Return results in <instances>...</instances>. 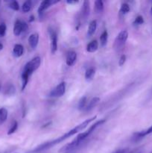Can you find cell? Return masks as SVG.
Listing matches in <instances>:
<instances>
[{
	"label": "cell",
	"mask_w": 152,
	"mask_h": 153,
	"mask_svg": "<svg viewBox=\"0 0 152 153\" xmlns=\"http://www.w3.org/2000/svg\"><path fill=\"white\" fill-rule=\"evenodd\" d=\"M96 118H97L96 116H94V117H92L89 118V119L83 121V123H80L79 125L76 126L75 127V128H73L72 129L69 130L68 132H66V134H64L63 135L61 136V137H58V138L55 139V140H51V141H48V142H46V143H42L41 145H40V146H37V148H35V149L33 150V152H42V151L47 150V149H50V148L53 147V146H56L57 144H58V143L64 141L65 140L68 139L69 137H72V136L76 134L77 133H78L79 131H83L85 128H86V127H87L88 126H89V124H90L94 120L96 119Z\"/></svg>",
	"instance_id": "6da1fadb"
},
{
	"label": "cell",
	"mask_w": 152,
	"mask_h": 153,
	"mask_svg": "<svg viewBox=\"0 0 152 153\" xmlns=\"http://www.w3.org/2000/svg\"><path fill=\"white\" fill-rule=\"evenodd\" d=\"M128 37V32L126 30H122V31L119 32L116 37V40L114 42V48L116 49H119L125 45L126 43Z\"/></svg>",
	"instance_id": "7a4b0ae2"
},
{
	"label": "cell",
	"mask_w": 152,
	"mask_h": 153,
	"mask_svg": "<svg viewBox=\"0 0 152 153\" xmlns=\"http://www.w3.org/2000/svg\"><path fill=\"white\" fill-rule=\"evenodd\" d=\"M40 64H41V59H40V57H35L25 64L24 69L28 70L31 74H32L34 71H36L40 67Z\"/></svg>",
	"instance_id": "3957f363"
},
{
	"label": "cell",
	"mask_w": 152,
	"mask_h": 153,
	"mask_svg": "<svg viewBox=\"0 0 152 153\" xmlns=\"http://www.w3.org/2000/svg\"><path fill=\"white\" fill-rule=\"evenodd\" d=\"M49 34L51 40V52L55 54L58 50V34L56 31L52 28H49Z\"/></svg>",
	"instance_id": "277c9868"
},
{
	"label": "cell",
	"mask_w": 152,
	"mask_h": 153,
	"mask_svg": "<svg viewBox=\"0 0 152 153\" xmlns=\"http://www.w3.org/2000/svg\"><path fill=\"white\" fill-rule=\"evenodd\" d=\"M66 92V83L64 82H61L58 86L55 87L49 94L50 97H61Z\"/></svg>",
	"instance_id": "5b68a950"
},
{
	"label": "cell",
	"mask_w": 152,
	"mask_h": 153,
	"mask_svg": "<svg viewBox=\"0 0 152 153\" xmlns=\"http://www.w3.org/2000/svg\"><path fill=\"white\" fill-rule=\"evenodd\" d=\"M59 1H58V0H45V1H43L38 8L39 15L40 16V15H41L46 9L49 8L50 6L53 5V4H56V3L59 2Z\"/></svg>",
	"instance_id": "8992f818"
},
{
	"label": "cell",
	"mask_w": 152,
	"mask_h": 153,
	"mask_svg": "<svg viewBox=\"0 0 152 153\" xmlns=\"http://www.w3.org/2000/svg\"><path fill=\"white\" fill-rule=\"evenodd\" d=\"M77 61V53L74 51H71L69 52L66 55V63L68 66L72 67L75 64Z\"/></svg>",
	"instance_id": "52a82bcc"
},
{
	"label": "cell",
	"mask_w": 152,
	"mask_h": 153,
	"mask_svg": "<svg viewBox=\"0 0 152 153\" xmlns=\"http://www.w3.org/2000/svg\"><path fill=\"white\" fill-rule=\"evenodd\" d=\"M39 42V34L37 33L31 34L28 37V43L32 49H36L38 45Z\"/></svg>",
	"instance_id": "ba28073f"
},
{
	"label": "cell",
	"mask_w": 152,
	"mask_h": 153,
	"mask_svg": "<svg viewBox=\"0 0 152 153\" xmlns=\"http://www.w3.org/2000/svg\"><path fill=\"white\" fill-rule=\"evenodd\" d=\"M89 13H90V4H89V1H84L81 10V14L83 19H87L89 15Z\"/></svg>",
	"instance_id": "9c48e42d"
},
{
	"label": "cell",
	"mask_w": 152,
	"mask_h": 153,
	"mask_svg": "<svg viewBox=\"0 0 152 153\" xmlns=\"http://www.w3.org/2000/svg\"><path fill=\"white\" fill-rule=\"evenodd\" d=\"M152 133V125L149 127L148 128L145 130H143V131H138V132H136L134 134V139L137 140V139H140V138H142V137H145V136L148 135V134H151Z\"/></svg>",
	"instance_id": "30bf717a"
},
{
	"label": "cell",
	"mask_w": 152,
	"mask_h": 153,
	"mask_svg": "<svg viewBox=\"0 0 152 153\" xmlns=\"http://www.w3.org/2000/svg\"><path fill=\"white\" fill-rule=\"evenodd\" d=\"M22 31H23L22 22L18 19L15 22L14 26H13V34L15 36H19L22 33Z\"/></svg>",
	"instance_id": "8fae6325"
},
{
	"label": "cell",
	"mask_w": 152,
	"mask_h": 153,
	"mask_svg": "<svg viewBox=\"0 0 152 153\" xmlns=\"http://www.w3.org/2000/svg\"><path fill=\"white\" fill-rule=\"evenodd\" d=\"M24 53V48L21 44H16L13 49V55L16 58H19Z\"/></svg>",
	"instance_id": "7c38bea8"
},
{
	"label": "cell",
	"mask_w": 152,
	"mask_h": 153,
	"mask_svg": "<svg viewBox=\"0 0 152 153\" xmlns=\"http://www.w3.org/2000/svg\"><path fill=\"white\" fill-rule=\"evenodd\" d=\"M99 102H100V98H98V97H94V98H92V100L87 103V105H86V108H85V111H91L98 104Z\"/></svg>",
	"instance_id": "4fadbf2b"
},
{
	"label": "cell",
	"mask_w": 152,
	"mask_h": 153,
	"mask_svg": "<svg viewBox=\"0 0 152 153\" xmlns=\"http://www.w3.org/2000/svg\"><path fill=\"white\" fill-rule=\"evenodd\" d=\"M97 28V22L96 20L91 21L89 23V27H88L87 31V36L88 37H92L94 34H95V31Z\"/></svg>",
	"instance_id": "5bb4252c"
},
{
	"label": "cell",
	"mask_w": 152,
	"mask_h": 153,
	"mask_svg": "<svg viewBox=\"0 0 152 153\" xmlns=\"http://www.w3.org/2000/svg\"><path fill=\"white\" fill-rule=\"evenodd\" d=\"M98 49V43L96 40L91 41L86 46V51L88 52H95Z\"/></svg>",
	"instance_id": "9a60e30c"
},
{
	"label": "cell",
	"mask_w": 152,
	"mask_h": 153,
	"mask_svg": "<svg viewBox=\"0 0 152 153\" xmlns=\"http://www.w3.org/2000/svg\"><path fill=\"white\" fill-rule=\"evenodd\" d=\"M7 118V111L4 108H0V125L4 123Z\"/></svg>",
	"instance_id": "2e32d148"
},
{
	"label": "cell",
	"mask_w": 152,
	"mask_h": 153,
	"mask_svg": "<svg viewBox=\"0 0 152 153\" xmlns=\"http://www.w3.org/2000/svg\"><path fill=\"white\" fill-rule=\"evenodd\" d=\"M95 70L93 68H89L85 72V79L86 81H91L95 76Z\"/></svg>",
	"instance_id": "e0dca14e"
},
{
	"label": "cell",
	"mask_w": 152,
	"mask_h": 153,
	"mask_svg": "<svg viewBox=\"0 0 152 153\" xmlns=\"http://www.w3.org/2000/svg\"><path fill=\"white\" fill-rule=\"evenodd\" d=\"M31 7H32V2L30 0H27L23 3L22 6V10L23 13H28L31 10Z\"/></svg>",
	"instance_id": "ac0fdd59"
},
{
	"label": "cell",
	"mask_w": 152,
	"mask_h": 153,
	"mask_svg": "<svg viewBox=\"0 0 152 153\" xmlns=\"http://www.w3.org/2000/svg\"><path fill=\"white\" fill-rule=\"evenodd\" d=\"M107 39H108V33H107V30H104L100 36V43H101V46H106L107 43Z\"/></svg>",
	"instance_id": "d6986e66"
},
{
	"label": "cell",
	"mask_w": 152,
	"mask_h": 153,
	"mask_svg": "<svg viewBox=\"0 0 152 153\" xmlns=\"http://www.w3.org/2000/svg\"><path fill=\"white\" fill-rule=\"evenodd\" d=\"M95 10L97 13H101L104 10V3L101 0H96L95 1Z\"/></svg>",
	"instance_id": "ffe728a7"
},
{
	"label": "cell",
	"mask_w": 152,
	"mask_h": 153,
	"mask_svg": "<svg viewBox=\"0 0 152 153\" xmlns=\"http://www.w3.org/2000/svg\"><path fill=\"white\" fill-rule=\"evenodd\" d=\"M87 98L86 97H82L78 102V109L80 111L85 110L86 105H87Z\"/></svg>",
	"instance_id": "44dd1931"
},
{
	"label": "cell",
	"mask_w": 152,
	"mask_h": 153,
	"mask_svg": "<svg viewBox=\"0 0 152 153\" xmlns=\"http://www.w3.org/2000/svg\"><path fill=\"white\" fill-rule=\"evenodd\" d=\"M130 11V6L128 3H123L121 6L120 12L123 14H126Z\"/></svg>",
	"instance_id": "7402d4cb"
},
{
	"label": "cell",
	"mask_w": 152,
	"mask_h": 153,
	"mask_svg": "<svg viewBox=\"0 0 152 153\" xmlns=\"http://www.w3.org/2000/svg\"><path fill=\"white\" fill-rule=\"evenodd\" d=\"M17 128H18V123L16 122V121H13V124H12L11 127H10V128L9 129L8 132H7V134H12L13 133H14L15 131L17 130Z\"/></svg>",
	"instance_id": "603a6c76"
},
{
	"label": "cell",
	"mask_w": 152,
	"mask_h": 153,
	"mask_svg": "<svg viewBox=\"0 0 152 153\" xmlns=\"http://www.w3.org/2000/svg\"><path fill=\"white\" fill-rule=\"evenodd\" d=\"M9 7L11 8L13 10H19V4L18 1H12L9 4Z\"/></svg>",
	"instance_id": "cb8c5ba5"
},
{
	"label": "cell",
	"mask_w": 152,
	"mask_h": 153,
	"mask_svg": "<svg viewBox=\"0 0 152 153\" xmlns=\"http://www.w3.org/2000/svg\"><path fill=\"white\" fill-rule=\"evenodd\" d=\"M6 30H7V26H6L5 23L0 24V36L1 37H4L5 35Z\"/></svg>",
	"instance_id": "d4e9b609"
},
{
	"label": "cell",
	"mask_w": 152,
	"mask_h": 153,
	"mask_svg": "<svg viewBox=\"0 0 152 153\" xmlns=\"http://www.w3.org/2000/svg\"><path fill=\"white\" fill-rule=\"evenodd\" d=\"M144 23V19H143V17L142 16H140V15H139V16H137V17H136L135 20H134V24H135V25H142V24Z\"/></svg>",
	"instance_id": "484cf974"
},
{
	"label": "cell",
	"mask_w": 152,
	"mask_h": 153,
	"mask_svg": "<svg viewBox=\"0 0 152 153\" xmlns=\"http://www.w3.org/2000/svg\"><path fill=\"white\" fill-rule=\"evenodd\" d=\"M126 55H122V56L120 57V58H119V65L120 66V67H122V66L125 64V61H126Z\"/></svg>",
	"instance_id": "4316f807"
},
{
	"label": "cell",
	"mask_w": 152,
	"mask_h": 153,
	"mask_svg": "<svg viewBox=\"0 0 152 153\" xmlns=\"http://www.w3.org/2000/svg\"><path fill=\"white\" fill-rule=\"evenodd\" d=\"M14 92H15L14 87H13V85H10V86L7 88V93H6V94H8V95H12V94H14Z\"/></svg>",
	"instance_id": "83f0119b"
},
{
	"label": "cell",
	"mask_w": 152,
	"mask_h": 153,
	"mask_svg": "<svg viewBox=\"0 0 152 153\" xmlns=\"http://www.w3.org/2000/svg\"><path fill=\"white\" fill-rule=\"evenodd\" d=\"M128 149H119V150L116 151V152L113 153H128Z\"/></svg>",
	"instance_id": "f1b7e54d"
},
{
	"label": "cell",
	"mask_w": 152,
	"mask_h": 153,
	"mask_svg": "<svg viewBox=\"0 0 152 153\" xmlns=\"http://www.w3.org/2000/svg\"><path fill=\"white\" fill-rule=\"evenodd\" d=\"M128 153H142V149H134V151H131V152H128Z\"/></svg>",
	"instance_id": "f546056e"
},
{
	"label": "cell",
	"mask_w": 152,
	"mask_h": 153,
	"mask_svg": "<svg viewBox=\"0 0 152 153\" xmlns=\"http://www.w3.org/2000/svg\"><path fill=\"white\" fill-rule=\"evenodd\" d=\"M78 2V1H72V0H68L67 1V3H69V4H75V3H77Z\"/></svg>",
	"instance_id": "4dcf8cb0"
},
{
	"label": "cell",
	"mask_w": 152,
	"mask_h": 153,
	"mask_svg": "<svg viewBox=\"0 0 152 153\" xmlns=\"http://www.w3.org/2000/svg\"><path fill=\"white\" fill-rule=\"evenodd\" d=\"M30 18H31V19H30V20H29L30 22H31V21H33L34 19V16H31V17H30Z\"/></svg>",
	"instance_id": "1f68e13d"
},
{
	"label": "cell",
	"mask_w": 152,
	"mask_h": 153,
	"mask_svg": "<svg viewBox=\"0 0 152 153\" xmlns=\"http://www.w3.org/2000/svg\"><path fill=\"white\" fill-rule=\"evenodd\" d=\"M2 49H3V45L0 43V51H1Z\"/></svg>",
	"instance_id": "d6a6232c"
},
{
	"label": "cell",
	"mask_w": 152,
	"mask_h": 153,
	"mask_svg": "<svg viewBox=\"0 0 152 153\" xmlns=\"http://www.w3.org/2000/svg\"><path fill=\"white\" fill-rule=\"evenodd\" d=\"M151 13L152 14V6H151Z\"/></svg>",
	"instance_id": "836d02e7"
},
{
	"label": "cell",
	"mask_w": 152,
	"mask_h": 153,
	"mask_svg": "<svg viewBox=\"0 0 152 153\" xmlns=\"http://www.w3.org/2000/svg\"><path fill=\"white\" fill-rule=\"evenodd\" d=\"M151 153H152V151H151Z\"/></svg>",
	"instance_id": "e575fe53"
}]
</instances>
